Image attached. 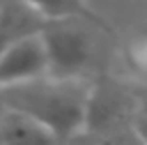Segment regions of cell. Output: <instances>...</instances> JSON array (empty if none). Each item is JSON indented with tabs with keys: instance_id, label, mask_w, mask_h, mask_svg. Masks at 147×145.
I'll list each match as a JSON object with an SVG mask.
<instances>
[{
	"instance_id": "obj_14",
	"label": "cell",
	"mask_w": 147,
	"mask_h": 145,
	"mask_svg": "<svg viewBox=\"0 0 147 145\" xmlns=\"http://www.w3.org/2000/svg\"><path fill=\"white\" fill-rule=\"evenodd\" d=\"M0 145H2V143H0Z\"/></svg>"
},
{
	"instance_id": "obj_9",
	"label": "cell",
	"mask_w": 147,
	"mask_h": 145,
	"mask_svg": "<svg viewBox=\"0 0 147 145\" xmlns=\"http://www.w3.org/2000/svg\"><path fill=\"white\" fill-rule=\"evenodd\" d=\"M105 145H147V141L134 130L132 126H126V128H121L117 132L109 134Z\"/></svg>"
},
{
	"instance_id": "obj_2",
	"label": "cell",
	"mask_w": 147,
	"mask_h": 145,
	"mask_svg": "<svg viewBox=\"0 0 147 145\" xmlns=\"http://www.w3.org/2000/svg\"><path fill=\"white\" fill-rule=\"evenodd\" d=\"M79 19L47 22L40 30L47 77L79 79L92 62V38Z\"/></svg>"
},
{
	"instance_id": "obj_13",
	"label": "cell",
	"mask_w": 147,
	"mask_h": 145,
	"mask_svg": "<svg viewBox=\"0 0 147 145\" xmlns=\"http://www.w3.org/2000/svg\"><path fill=\"white\" fill-rule=\"evenodd\" d=\"M2 4H4V0H0V9H2Z\"/></svg>"
},
{
	"instance_id": "obj_5",
	"label": "cell",
	"mask_w": 147,
	"mask_h": 145,
	"mask_svg": "<svg viewBox=\"0 0 147 145\" xmlns=\"http://www.w3.org/2000/svg\"><path fill=\"white\" fill-rule=\"evenodd\" d=\"M45 19L19 0H4L0 9V53L13 43L26 36L38 34L45 26Z\"/></svg>"
},
{
	"instance_id": "obj_1",
	"label": "cell",
	"mask_w": 147,
	"mask_h": 145,
	"mask_svg": "<svg viewBox=\"0 0 147 145\" xmlns=\"http://www.w3.org/2000/svg\"><path fill=\"white\" fill-rule=\"evenodd\" d=\"M2 98L7 111L38 122L60 143L83 130L88 86L79 83V79H53L45 75L2 88Z\"/></svg>"
},
{
	"instance_id": "obj_4",
	"label": "cell",
	"mask_w": 147,
	"mask_h": 145,
	"mask_svg": "<svg viewBox=\"0 0 147 145\" xmlns=\"http://www.w3.org/2000/svg\"><path fill=\"white\" fill-rule=\"evenodd\" d=\"M47 75L40 32L13 43L0 53V88L26 83Z\"/></svg>"
},
{
	"instance_id": "obj_3",
	"label": "cell",
	"mask_w": 147,
	"mask_h": 145,
	"mask_svg": "<svg viewBox=\"0 0 147 145\" xmlns=\"http://www.w3.org/2000/svg\"><path fill=\"white\" fill-rule=\"evenodd\" d=\"M130 117V96L111 77H100L88 86L83 130L92 134H113L126 128Z\"/></svg>"
},
{
	"instance_id": "obj_11",
	"label": "cell",
	"mask_w": 147,
	"mask_h": 145,
	"mask_svg": "<svg viewBox=\"0 0 147 145\" xmlns=\"http://www.w3.org/2000/svg\"><path fill=\"white\" fill-rule=\"evenodd\" d=\"M7 111V107H4V98H2V88H0V117H2V113Z\"/></svg>"
},
{
	"instance_id": "obj_12",
	"label": "cell",
	"mask_w": 147,
	"mask_h": 145,
	"mask_svg": "<svg viewBox=\"0 0 147 145\" xmlns=\"http://www.w3.org/2000/svg\"><path fill=\"white\" fill-rule=\"evenodd\" d=\"M141 113H145V115H147V103L143 105V109H141Z\"/></svg>"
},
{
	"instance_id": "obj_6",
	"label": "cell",
	"mask_w": 147,
	"mask_h": 145,
	"mask_svg": "<svg viewBox=\"0 0 147 145\" xmlns=\"http://www.w3.org/2000/svg\"><path fill=\"white\" fill-rule=\"evenodd\" d=\"M32 11H36L45 22H55V19H79L83 24L96 26L105 30L107 34H113L107 19H102L98 13H94L83 0H19Z\"/></svg>"
},
{
	"instance_id": "obj_10",
	"label": "cell",
	"mask_w": 147,
	"mask_h": 145,
	"mask_svg": "<svg viewBox=\"0 0 147 145\" xmlns=\"http://www.w3.org/2000/svg\"><path fill=\"white\" fill-rule=\"evenodd\" d=\"M132 128L147 141V115H145V113H136V115H134Z\"/></svg>"
},
{
	"instance_id": "obj_8",
	"label": "cell",
	"mask_w": 147,
	"mask_h": 145,
	"mask_svg": "<svg viewBox=\"0 0 147 145\" xmlns=\"http://www.w3.org/2000/svg\"><path fill=\"white\" fill-rule=\"evenodd\" d=\"M126 60L128 66L139 75H147V36H134L126 45Z\"/></svg>"
},
{
	"instance_id": "obj_7",
	"label": "cell",
	"mask_w": 147,
	"mask_h": 145,
	"mask_svg": "<svg viewBox=\"0 0 147 145\" xmlns=\"http://www.w3.org/2000/svg\"><path fill=\"white\" fill-rule=\"evenodd\" d=\"M0 143L2 145H60L45 126L22 113L4 111L0 117Z\"/></svg>"
}]
</instances>
